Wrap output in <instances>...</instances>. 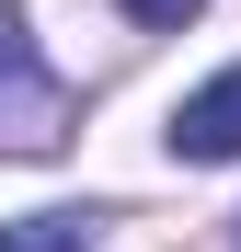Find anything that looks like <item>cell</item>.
Returning a JSON list of instances; mask_svg holds the SVG:
<instances>
[{
    "mask_svg": "<svg viewBox=\"0 0 241 252\" xmlns=\"http://www.w3.org/2000/svg\"><path fill=\"white\" fill-rule=\"evenodd\" d=\"M58 138H69V92H58V69L34 58L23 12L0 0V149H58Z\"/></svg>",
    "mask_w": 241,
    "mask_h": 252,
    "instance_id": "cell-1",
    "label": "cell"
},
{
    "mask_svg": "<svg viewBox=\"0 0 241 252\" xmlns=\"http://www.w3.org/2000/svg\"><path fill=\"white\" fill-rule=\"evenodd\" d=\"M172 160H241V69H218V80H195V92L172 103Z\"/></svg>",
    "mask_w": 241,
    "mask_h": 252,
    "instance_id": "cell-2",
    "label": "cell"
},
{
    "mask_svg": "<svg viewBox=\"0 0 241 252\" xmlns=\"http://www.w3.org/2000/svg\"><path fill=\"white\" fill-rule=\"evenodd\" d=\"M103 229H115V206H34L0 229V252H92Z\"/></svg>",
    "mask_w": 241,
    "mask_h": 252,
    "instance_id": "cell-3",
    "label": "cell"
},
{
    "mask_svg": "<svg viewBox=\"0 0 241 252\" xmlns=\"http://www.w3.org/2000/svg\"><path fill=\"white\" fill-rule=\"evenodd\" d=\"M195 12H207V0H127V23H149V34H184Z\"/></svg>",
    "mask_w": 241,
    "mask_h": 252,
    "instance_id": "cell-4",
    "label": "cell"
}]
</instances>
